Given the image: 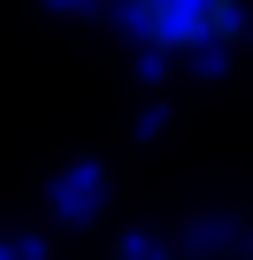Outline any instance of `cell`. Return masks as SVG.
Instances as JSON below:
<instances>
[{
    "label": "cell",
    "mask_w": 253,
    "mask_h": 260,
    "mask_svg": "<svg viewBox=\"0 0 253 260\" xmlns=\"http://www.w3.org/2000/svg\"><path fill=\"white\" fill-rule=\"evenodd\" d=\"M154 46H222L238 31V0H131Z\"/></svg>",
    "instance_id": "obj_1"
}]
</instances>
